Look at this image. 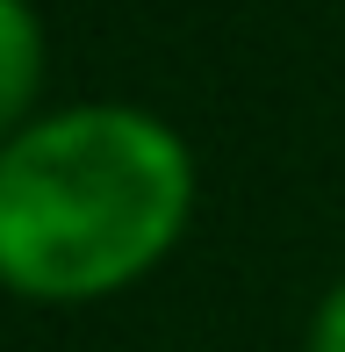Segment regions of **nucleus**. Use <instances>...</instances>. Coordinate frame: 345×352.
<instances>
[{
    "label": "nucleus",
    "mask_w": 345,
    "mask_h": 352,
    "mask_svg": "<svg viewBox=\"0 0 345 352\" xmlns=\"http://www.w3.org/2000/svg\"><path fill=\"white\" fill-rule=\"evenodd\" d=\"M36 79H43V29L29 0H0V130L29 108Z\"/></svg>",
    "instance_id": "f03ea898"
},
{
    "label": "nucleus",
    "mask_w": 345,
    "mask_h": 352,
    "mask_svg": "<svg viewBox=\"0 0 345 352\" xmlns=\"http://www.w3.org/2000/svg\"><path fill=\"white\" fill-rule=\"evenodd\" d=\"M187 144L137 108H65L0 151V280L80 302L137 280L187 223Z\"/></svg>",
    "instance_id": "f257e3e1"
},
{
    "label": "nucleus",
    "mask_w": 345,
    "mask_h": 352,
    "mask_svg": "<svg viewBox=\"0 0 345 352\" xmlns=\"http://www.w3.org/2000/svg\"><path fill=\"white\" fill-rule=\"evenodd\" d=\"M309 352H345V287H331L317 309V324H309Z\"/></svg>",
    "instance_id": "7ed1b4c3"
}]
</instances>
